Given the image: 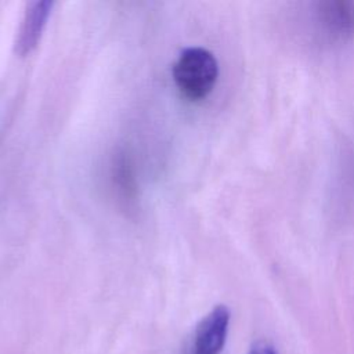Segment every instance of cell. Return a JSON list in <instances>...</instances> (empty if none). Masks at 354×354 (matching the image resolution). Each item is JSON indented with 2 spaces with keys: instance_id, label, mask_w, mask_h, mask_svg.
<instances>
[{
  "instance_id": "cell-1",
  "label": "cell",
  "mask_w": 354,
  "mask_h": 354,
  "mask_svg": "<svg viewBox=\"0 0 354 354\" xmlns=\"http://www.w3.org/2000/svg\"><path fill=\"white\" fill-rule=\"evenodd\" d=\"M218 77V64L213 53L202 47L181 51L174 66L173 79L178 90L189 100L205 98Z\"/></svg>"
},
{
  "instance_id": "cell-2",
  "label": "cell",
  "mask_w": 354,
  "mask_h": 354,
  "mask_svg": "<svg viewBox=\"0 0 354 354\" xmlns=\"http://www.w3.org/2000/svg\"><path fill=\"white\" fill-rule=\"evenodd\" d=\"M230 318V308L224 304L205 315L195 330L194 354H220L227 340Z\"/></svg>"
},
{
  "instance_id": "cell-3",
  "label": "cell",
  "mask_w": 354,
  "mask_h": 354,
  "mask_svg": "<svg viewBox=\"0 0 354 354\" xmlns=\"http://www.w3.org/2000/svg\"><path fill=\"white\" fill-rule=\"evenodd\" d=\"M51 7L53 3L50 1L29 3L17 39V51L21 55L29 54L37 46L46 26V21L51 12Z\"/></svg>"
},
{
  "instance_id": "cell-4",
  "label": "cell",
  "mask_w": 354,
  "mask_h": 354,
  "mask_svg": "<svg viewBox=\"0 0 354 354\" xmlns=\"http://www.w3.org/2000/svg\"><path fill=\"white\" fill-rule=\"evenodd\" d=\"M318 19L329 35L344 37L354 32V3L344 0L322 1L317 8Z\"/></svg>"
},
{
  "instance_id": "cell-5",
  "label": "cell",
  "mask_w": 354,
  "mask_h": 354,
  "mask_svg": "<svg viewBox=\"0 0 354 354\" xmlns=\"http://www.w3.org/2000/svg\"><path fill=\"white\" fill-rule=\"evenodd\" d=\"M248 354H277L275 348L267 342H256Z\"/></svg>"
}]
</instances>
